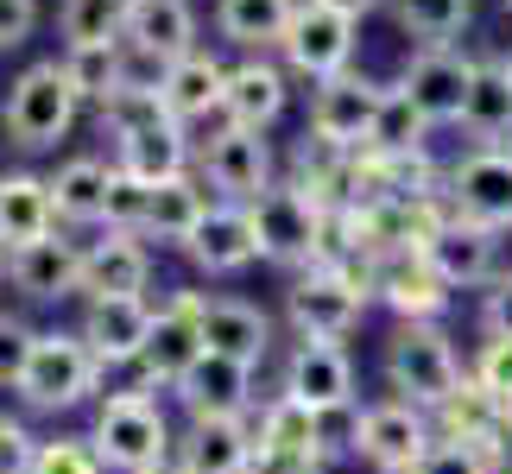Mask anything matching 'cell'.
<instances>
[{
  "label": "cell",
  "instance_id": "obj_23",
  "mask_svg": "<svg viewBox=\"0 0 512 474\" xmlns=\"http://www.w3.org/2000/svg\"><path fill=\"white\" fill-rule=\"evenodd\" d=\"M203 348L228 354L241 367H260L272 354V316L260 304H241V298H209L203 304Z\"/></svg>",
  "mask_w": 512,
  "mask_h": 474
},
{
  "label": "cell",
  "instance_id": "obj_49",
  "mask_svg": "<svg viewBox=\"0 0 512 474\" xmlns=\"http://www.w3.org/2000/svg\"><path fill=\"white\" fill-rule=\"evenodd\" d=\"M247 474H329V462L323 456H272V449H253Z\"/></svg>",
  "mask_w": 512,
  "mask_h": 474
},
{
  "label": "cell",
  "instance_id": "obj_2",
  "mask_svg": "<svg viewBox=\"0 0 512 474\" xmlns=\"http://www.w3.org/2000/svg\"><path fill=\"white\" fill-rule=\"evenodd\" d=\"M102 380H108L102 361L89 354V342L76 329H38L13 392L26 399V411H76L102 392Z\"/></svg>",
  "mask_w": 512,
  "mask_h": 474
},
{
  "label": "cell",
  "instance_id": "obj_55",
  "mask_svg": "<svg viewBox=\"0 0 512 474\" xmlns=\"http://www.w3.org/2000/svg\"><path fill=\"white\" fill-rule=\"evenodd\" d=\"M506 474H512V462H506Z\"/></svg>",
  "mask_w": 512,
  "mask_h": 474
},
{
  "label": "cell",
  "instance_id": "obj_10",
  "mask_svg": "<svg viewBox=\"0 0 512 474\" xmlns=\"http://www.w3.org/2000/svg\"><path fill=\"white\" fill-rule=\"evenodd\" d=\"M380 102H386V89L373 83V76L342 70V76H329V83H317V95H310V133L329 140V146H342V152H361Z\"/></svg>",
  "mask_w": 512,
  "mask_h": 474
},
{
  "label": "cell",
  "instance_id": "obj_16",
  "mask_svg": "<svg viewBox=\"0 0 512 474\" xmlns=\"http://www.w3.org/2000/svg\"><path fill=\"white\" fill-rule=\"evenodd\" d=\"M298 405L310 411H329V405H348L354 399V361L342 342H310V335H298L285 354V386Z\"/></svg>",
  "mask_w": 512,
  "mask_h": 474
},
{
  "label": "cell",
  "instance_id": "obj_9",
  "mask_svg": "<svg viewBox=\"0 0 512 474\" xmlns=\"http://www.w3.org/2000/svg\"><path fill=\"white\" fill-rule=\"evenodd\" d=\"M203 291H171V298L159 304V316H152V335H146V348H140V361L152 367V380H159L165 392L184 380V373L203 361Z\"/></svg>",
  "mask_w": 512,
  "mask_h": 474
},
{
  "label": "cell",
  "instance_id": "obj_5",
  "mask_svg": "<svg viewBox=\"0 0 512 474\" xmlns=\"http://www.w3.org/2000/svg\"><path fill=\"white\" fill-rule=\"evenodd\" d=\"M253 215V234H260V260H279V266H317L323 260V241H329V215L317 196H304L298 184H272L260 203H247Z\"/></svg>",
  "mask_w": 512,
  "mask_h": 474
},
{
  "label": "cell",
  "instance_id": "obj_8",
  "mask_svg": "<svg viewBox=\"0 0 512 474\" xmlns=\"http://www.w3.org/2000/svg\"><path fill=\"white\" fill-rule=\"evenodd\" d=\"M279 57L310 83H329V76H342L354 64V19L317 7V0H298V13H291V26L279 38Z\"/></svg>",
  "mask_w": 512,
  "mask_h": 474
},
{
  "label": "cell",
  "instance_id": "obj_21",
  "mask_svg": "<svg viewBox=\"0 0 512 474\" xmlns=\"http://www.w3.org/2000/svg\"><path fill=\"white\" fill-rule=\"evenodd\" d=\"M152 285V253L140 234H102L83 247V298H146Z\"/></svg>",
  "mask_w": 512,
  "mask_h": 474
},
{
  "label": "cell",
  "instance_id": "obj_47",
  "mask_svg": "<svg viewBox=\"0 0 512 474\" xmlns=\"http://www.w3.org/2000/svg\"><path fill=\"white\" fill-rule=\"evenodd\" d=\"M32 26H38V0H0V51L26 45Z\"/></svg>",
  "mask_w": 512,
  "mask_h": 474
},
{
  "label": "cell",
  "instance_id": "obj_36",
  "mask_svg": "<svg viewBox=\"0 0 512 474\" xmlns=\"http://www.w3.org/2000/svg\"><path fill=\"white\" fill-rule=\"evenodd\" d=\"M76 89V102H108L114 89H121V45H76L57 57Z\"/></svg>",
  "mask_w": 512,
  "mask_h": 474
},
{
  "label": "cell",
  "instance_id": "obj_45",
  "mask_svg": "<svg viewBox=\"0 0 512 474\" xmlns=\"http://www.w3.org/2000/svg\"><path fill=\"white\" fill-rule=\"evenodd\" d=\"M32 456H38V437L26 430V418L0 411V474H32Z\"/></svg>",
  "mask_w": 512,
  "mask_h": 474
},
{
  "label": "cell",
  "instance_id": "obj_28",
  "mask_svg": "<svg viewBox=\"0 0 512 474\" xmlns=\"http://www.w3.org/2000/svg\"><path fill=\"white\" fill-rule=\"evenodd\" d=\"M108 184H114V165H102V158H70V165H57V177H51V209H57V222H70V228H102V215H108Z\"/></svg>",
  "mask_w": 512,
  "mask_h": 474
},
{
  "label": "cell",
  "instance_id": "obj_34",
  "mask_svg": "<svg viewBox=\"0 0 512 474\" xmlns=\"http://www.w3.org/2000/svg\"><path fill=\"white\" fill-rule=\"evenodd\" d=\"M57 32H64V51L121 45L127 38V0H64V7H57Z\"/></svg>",
  "mask_w": 512,
  "mask_h": 474
},
{
  "label": "cell",
  "instance_id": "obj_3",
  "mask_svg": "<svg viewBox=\"0 0 512 474\" xmlns=\"http://www.w3.org/2000/svg\"><path fill=\"white\" fill-rule=\"evenodd\" d=\"M76 108H83V102H76L64 64L45 57V64H32V70L13 76L7 108H0V133H7L19 152H45V146H57L76 127Z\"/></svg>",
  "mask_w": 512,
  "mask_h": 474
},
{
  "label": "cell",
  "instance_id": "obj_31",
  "mask_svg": "<svg viewBox=\"0 0 512 474\" xmlns=\"http://www.w3.org/2000/svg\"><path fill=\"white\" fill-rule=\"evenodd\" d=\"M298 0H215V32L241 51H279Z\"/></svg>",
  "mask_w": 512,
  "mask_h": 474
},
{
  "label": "cell",
  "instance_id": "obj_38",
  "mask_svg": "<svg viewBox=\"0 0 512 474\" xmlns=\"http://www.w3.org/2000/svg\"><path fill=\"white\" fill-rule=\"evenodd\" d=\"M159 121H171L165 95H146V89H114L108 102H102V133H108V140H133V133L159 127Z\"/></svg>",
  "mask_w": 512,
  "mask_h": 474
},
{
  "label": "cell",
  "instance_id": "obj_53",
  "mask_svg": "<svg viewBox=\"0 0 512 474\" xmlns=\"http://www.w3.org/2000/svg\"><path fill=\"white\" fill-rule=\"evenodd\" d=\"M0 272H7V241H0Z\"/></svg>",
  "mask_w": 512,
  "mask_h": 474
},
{
  "label": "cell",
  "instance_id": "obj_37",
  "mask_svg": "<svg viewBox=\"0 0 512 474\" xmlns=\"http://www.w3.org/2000/svg\"><path fill=\"white\" fill-rule=\"evenodd\" d=\"M392 13H399V26L418 38V45H449L468 13H475V0H392Z\"/></svg>",
  "mask_w": 512,
  "mask_h": 474
},
{
  "label": "cell",
  "instance_id": "obj_11",
  "mask_svg": "<svg viewBox=\"0 0 512 474\" xmlns=\"http://www.w3.org/2000/svg\"><path fill=\"white\" fill-rule=\"evenodd\" d=\"M203 177H209V190L222 196V203H260V196L272 190V146L260 140V133H247V127H222L215 140H203Z\"/></svg>",
  "mask_w": 512,
  "mask_h": 474
},
{
  "label": "cell",
  "instance_id": "obj_26",
  "mask_svg": "<svg viewBox=\"0 0 512 474\" xmlns=\"http://www.w3.org/2000/svg\"><path fill=\"white\" fill-rule=\"evenodd\" d=\"M114 165L127 177H140V184H171V177L190 171V133L184 121H159L146 133H133V140H114Z\"/></svg>",
  "mask_w": 512,
  "mask_h": 474
},
{
  "label": "cell",
  "instance_id": "obj_4",
  "mask_svg": "<svg viewBox=\"0 0 512 474\" xmlns=\"http://www.w3.org/2000/svg\"><path fill=\"white\" fill-rule=\"evenodd\" d=\"M89 443H95V456H102L108 474H140V468L171 462L177 430H171L159 399H102L95 405V424H89Z\"/></svg>",
  "mask_w": 512,
  "mask_h": 474
},
{
  "label": "cell",
  "instance_id": "obj_6",
  "mask_svg": "<svg viewBox=\"0 0 512 474\" xmlns=\"http://www.w3.org/2000/svg\"><path fill=\"white\" fill-rule=\"evenodd\" d=\"M367 304L373 298L354 279H342L336 266H304L285 291V323L291 335H310V342H342V335L361 329Z\"/></svg>",
  "mask_w": 512,
  "mask_h": 474
},
{
  "label": "cell",
  "instance_id": "obj_17",
  "mask_svg": "<svg viewBox=\"0 0 512 474\" xmlns=\"http://www.w3.org/2000/svg\"><path fill=\"white\" fill-rule=\"evenodd\" d=\"M152 298H89L83 310V323H76V335L89 342V354L108 367H127V361H140V348H146V335H152Z\"/></svg>",
  "mask_w": 512,
  "mask_h": 474
},
{
  "label": "cell",
  "instance_id": "obj_44",
  "mask_svg": "<svg viewBox=\"0 0 512 474\" xmlns=\"http://www.w3.org/2000/svg\"><path fill=\"white\" fill-rule=\"evenodd\" d=\"M32 342H38V329H26L19 316H0V386H19Z\"/></svg>",
  "mask_w": 512,
  "mask_h": 474
},
{
  "label": "cell",
  "instance_id": "obj_12",
  "mask_svg": "<svg viewBox=\"0 0 512 474\" xmlns=\"http://www.w3.org/2000/svg\"><path fill=\"white\" fill-rule=\"evenodd\" d=\"M468 83H475V57H462L456 45H424L405 64L399 89L411 95V108H418L430 127H449V121H462V108H468Z\"/></svg>",
  "mask_w": 512,
  "mask_h": 474
},
{
  "label": "cell",
  "instance_id": "obj_22",
  "mask_svg": "<svg viewBox=\"0 0 512 474\" xmlns=\"http://www.w3.org/2000/svg\"><path fill=\"white\" fill-rule=\"evenodd\" d=\"M184 253L203 272H241V266H253L260 260V234H253V215L241 209V203H215L203 222H196V234L184 241Z\"/></svg>",
  "mask_w": 512,
  "mask_h": 474
},
{
  "label": "cell",
  "instance_id": "obj_19",
  "mask_svg": "<svg viewBox=\"0 0 512 474\" xmlns=\"http://www.w3.org/2000/svg\"><path fill=\"white\" fill-rule=\"evenodd\" d=\"M171 462L184 474H247L253 468V418H190L177 430Z\"/></svg>",
  "mask_w": 512,
  "mask_h": 474
},
{
  "label": "cell",
  "instance_id": "obj_24",
  "mask_svg": "<svg viewBox=\"0 0 512 474\" xmlns=\"http://www.w3.org/2000/svg\"><path fill=\"white\" fill-rule=\"evenodd\" d=\"M285 70L266 64V57H247V64L228 70V89H222V121L228 127H247V133H266L272 121L285 114Z\"/></svg>",
  "mask_w": 512,
  "mask_h": 474
},
{
  "label": "cell",
  "instance_id": "obj_33",
  "mask_svg": "<svg viewBox=\"0 0 512 474\" xmlns=\"http://www.w3.org/2000/svg\"><path fill=\"white\" fill-rule=\"evenodd\" d=\"M215 203H209V190L196 184V177H171V184H152V215H146V241H171V247H184L196 222H203Z\"/></svg>",
  "mask_w": 512,
  "mask_h": 474
},
{
  "label": "cell",
  "instance_id": "obj_48",
  "mask_svg": "<svg viewBox=\"0 0 512 474\" xmlns=\"http://www.w3.org/2000/svg\"><path fill=\"white\" fill-rule=\"evenodd\" d=\"M481 329L494 335V342H512V272H506V279H494V291H487Z\"/></svg>",
  "mask_w": 512,
  "mask_h": 474
},
{
  "label": "cell",
  "instance_id": "obj_35",
  "mask_svg": "<svg viewBox=\"0 0 512 474\" xmlns=\"http://www.w3.org/2000/svg\"><path fill=\"white\" fill-rule=\"evenodd\" d=\"M424 133H430V121L411 108V95H405V89H386L380 114H373V133H367V152H380V158L424 152Z\"/></svg>",
  "mask_w": 512,
  "mask_h": 474
},
{
  "label": "cell",
  "instance_id": "obj_30",
  "mask_svg": "<svg viewBox=\"0 0 512 474\" xmlns=\"http://www.w3.org/2000/svg\"><path fill=\"white\" fill-rule=\"evenodd\" d=\"M462 127L475 133L481 146H494L500 133H512V70H506V57H475V83H468Z\"/></svg>",
  "mask_w": 512,
  "mask_h": 474
},
{
  "label": "cell",
  "instance_id": "obj_15",
  "mask_svg": "<svg viewBox=\"0 0 512 474\" xmlns=\"http://www.w3.org/2000/svg\"><path fill=\"white\" fill-rule=\"evenodd\" d=\"M171 392H177V405H184L190 418H253V411H260L253 367L228 361V354H203Z\"/></svg>",
  "mask_w": 512,
  "mask_h": 474
},
{
  "label": "cell",
  "instance_id": "obj_43",
  "mask_svg": "<svg viewBox=\"0 0 512 474\" xmlns=\"http://www.w3.org/2000/svg\"><path fill=\"white\" fill-rule=\"evenodd\" d=\"M165 76H171V57H159V51H140V45H121V89L165 95Z\"/></svg>",
  "mask_w": 512,
  "mask_h": 474
},
{
  "label": "cell",
  "instance_id": "obj_27",
  "mask_svg": "<svg viewBox=\"0 0 512 474\" xmlns=\"http://www.w3.org/2000/svg\"><path fill=\"white\" fill-rule=\"evenodd\" d=\"M121 45L159 51V57H184L196 51V7L190 0H127V38Z\"/></svg>",
  "mask_w": 512,
  "mask_h": 474
},
{
  "label": "cell",
  "instance_id": "obj_1",
  "mask_svg": "<svg viewBox=\"0 0 512 474\" xmlns=\"http://www.w3.org/2000/svg\"><path fill=\"white\" fill-rule=\"evenodd\" d=\"M462 380H468V367H462L456 342H449L437 323H399V329H392V342H386V386H392V399H405L418 411H443L462 392Z\"/></svg>",
  "mask_w": 512,
  "mask_h": 474
},
{
  "label": "cell",
  "instance_id": "obj_50",
  "mask_svg": "<svg viewBox=\"0 0 512 474\" xmlns=\"http://www.w3.org/2000/svg\"><path fill=\"white\" fill-rule=\"evenodd\" d=\"M317 7H329V13H342V19H354V26H361V19L373 13V0H317Z\"/></svg>",
  "mask_w": 512,
  "mask_h": 474
},
{
  "label": "cell",
  "instance_id": "obj_46",
  "mask_svg": "<svg viewBox=\"0 0 512 474\" xmlns=\"http://www.w3.org/2000/svg\"><path fill=\"white\" fill-rule=\"evenodd\" d=\"M411 474H494V468H487L475 449H462V443H430V456Z\"/></svg>",
  "mask_w": 512,
  "mask_h": 474
},
{
  "label": "cell",
  "instance_id": "obj_39",
  "mask_svg": "<svg viewBox=\"0 0 512 474\" xmlns=\"http://www.w3.org/2000/svg\"><path fill=\"white\" fill-rule=\"evenodd\" d=\"M361 399H348V405H329L317 411V456L336 468V462H361Z\"/></svg>",
  "mask_w": 512,
  "mask_h": 474
},
{
  "label": "cell",
  "instance_id": "obj_7",
  "mask_svg": "<svg viewBox=\"0 0 512 474\" xmlns=\"http://www.w3.org/2000/svg\"><path fill=\"white\" fill-rule=\"evenodd\" d=\"M443 203L449 215H462V222H481L506 234L512 228V152L506 146H481L468 152L462 165L443 171Z\"/></svg>",
  "mask_w": 512,
  "mask_h": 474
},
{
  "label": "cell",
  "instance_id": "obj_41",
  "mask_svg": "<svg viewBox=\"0 0 512 474\" xmlns=\"http://www.w3.org/2000/svg\"><path fill=\"white\" fill-rule=\"evenodd\" d=\"M32 474H108L89 437H38Z\"/></svg>",
  "mask_w": 512,
  "mask_h": 474
},
{
  "label": "cell",
  "instance_id": "obj_42",
  "mask_svg": "<svg viewBox=\"0 0 512 474\" xmlns=\"http://www.w3.org/2000/svg\"><path fill=\"white\" fill-rule=\"evenodd\" d=\"M468 380H475L481 392H494L500 405H512V342H487L475 348V361H468Z\"/></svg>",
  "mask_w": 512,
  "mask_h": 474
},
{
  "label": "cell",
  "instance_id": "obj_32",
  "mask_svg": "<svg viewBox=\"0 0 512 474\" xmlns=\"http://www.w3.org/2000/svg\"><path fill=\"white\" fill-rule=\"evenodd\" d=\"M253 449H272V456H317V411L298 405L291 392H272V399L253 411Z\"/></svg>",
  "mask_w": 512,
  "mask_h": 474
},
{
  "label": "cell",
  "instance_id": "obj_25",
  "mask_svg": "<svg viewBox=\"0 0 512 474\" xmlns=\"http://www.w3.org/2000/svg\"><path fill=\"white\" fill-rule=\"evenodd\" d=\"M57 234V209H51V177H32V171H7L0 177V241L26 247V241H45Z\"/></svg>",
  "mask_w": 512,
  "mask_h": 474
},
{
  "label": "cell",
  "instance_id": "obj_54",
  "mask_svg": "<svg viewBox=\"0 0 512 474\" xmlns=\"http://www.w3.org/2000/svg\"><path fill=\"white\" fill-rule=\"evenodd\" d=\"M506 70H512V57H506Z\"/></svg>",
  "mask_w": 512,
  "mask_h": 474
},
{
  "label": "cell",
  "instance_id": "obj_13",
  "mask_svg": "<svg viewBox=\"0 0 512 474\" xmlns=\"http://www.w3.org/2000/svg\"><path fill=\"white\" fill-rule=\"evenodd\" d=\"M430 443H437L430 411L405 405V399L367 405V418H361V462L367 468H418L430 456Z\"/></svg>",
  "mask_w": 512,
  "mask_h": 474
},
{
  "label": "cell",
  "instance_id": "obj_52",
  "mask_svg": "<svg viewBox=\"0 0 512 474\" xmlns=\"http://www.w3.org/2000/svg\"><path fill=\"white\" fill-rule=\"evenodd\" d=\"M373 474H411V468H373Z\"/></svg>",
  "mask_w": 512,
  "mask_h": 474
},
{
  "label": "cell",
  "instance_id": "obj_51",
  "mask_svg": "<svg viewBox=\"0 0 512 474\" xmlns=\"http://www.w3.org/2000/svg\"><path fill=\"white\" fill-rule=\"evenodd\" d=\"M140 474H184V468H177V462H159V468H140Z\"/></svg>",
  "mask_w": 512,
  "mask_h": 474
},
{
  "label": "cell",
  "instance_id": "obj_18",
  "mask_svg": "<svg viewBox=\"0 0 512 474\" xmlns=\"http://www.w3.org/2000/svg\"><path fill=\"white\" fill-rule=\"evenodd\" d=\"M424 260L437 266V279L449 291H468V285H494L500 279V234L481 228V222H462V215H449L437 228V241L424 247Z\"/></svg>",
  "mask_w": 512,
  "mask_h": 474
},
{
  "label": "cell",
  "instance_id": "obj_56",
  "mask_svg": "<svg viewBox=\"0 0 512 474\" xmlns=\"http://www.w3.org/2000/svg\"><path fill=\"white\" fill-rule=\"evenodd\" d=\"M506 7H512V0H506Z\"/></svg>",
  "mask_w": 512,
  "mask_h": 474
},
{
  "label": "cell",
  "instance_id": "obj_20",
  "mask_svg": "<svg viewBox=\"0 0 512 474\" xmlns=\"http://www.w3.org/2000/svg\"><path fill=\"white\" fill-rule=\"evenodd\" d=\"M373 298L399 316V323H437L449 310V285L437 279V266L424 253H386L380 279H373Z\"/></svg>",
  "mask_w": 512,
  "mask_h": 474
},
{
  "label": "cell",
  "instance_id": "obj_40",
  "mask_svg": "<svg viewBox=\"0 0 512 474\" xmlns=\"http://www.w3.org/2000/svg\"><path fill=\"white\" fill-rule=\"evenodd\" d=\"M146 215H152V184H140V177H127L121 165H114L102 228H114V234H140V241H146Z\"/></svg>",
  "mask_w": 512,
  "mask_h": 474
},
{
  "label": "cell",
  "instance_id": "obj_14",
  "mask_svg": "<svg viewBox=\"0 0 512 474\" xmlns=\"http://www.w3.org/2000/svg\"><path fill=\"white\" fill-rule=\"evenodd\" d=\"M7 279L19 298L32 304H57V298H76L83 291V247L70 234H45V241H26L7 253Z\"/></svg>",
  "mask_w": 512,
  "mask_h": 474
},
{
  "label": "cell",
  "instance_id": "obj_29",
  "mask_svg": "<svg viewBox=\"0 0 512 474\" xmlns=\"http://www.w3.org/2000/svg\"><path fill=\"white\" fill-rule=\"evenodd\" d=\"M222 89H228V64L209 51H184L165 76V108L171 121H203V114H222Z\"/></svg>",
  "mask_w": 512,
  "mask_h": 474
}]
</instances>
